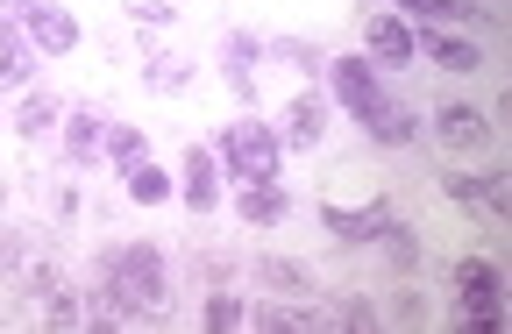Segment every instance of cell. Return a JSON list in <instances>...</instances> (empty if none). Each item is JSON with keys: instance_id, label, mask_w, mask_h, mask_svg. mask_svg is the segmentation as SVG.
Returning a JSON list of instances; mask_svg holds the SVG:
<instances>
[{"instance_id": "11", "label": "cell", "mask_w": 512, "mask_h": 334, "mask_svg": "<svg viewBox=\"0 0 512 334\" xmlns=\"http://www.w3.org/2000/svg\"><path fill=\"white\" fill-rule=\"evenodd\" d=\"M57 128H64V157H72V164H100L107 157V121L100 114L79 107V114H64Z\"/></svg>"}, {"instance_id": "8", "label": "cell", "mask_w": 512, "mask_h": 334, "mask_svg": "<svg viewBox=\"0 0 512 334\" xmlns=\"http://www.w3.org/2000/svg\"><path fill=\"white\" fill-rule=\"evenodd\" d=\"M278 136V150H313L320 136H328V100L320 93H299L292 107H285V128H271Z\"/></svg>"}, {"instance_id": "3", "label": "cell", "mask_w": 512, "mask_h": 334, "mask_svg": "<svg viewBox=\"0 0 512 334\" xmlns=\"http://www.w3.org/2000/svg\"><path fill=\"white\" fill-rule=\"evenodd\" d=\"M221 171L228 178H242V185H278V171H285V150H278V136H271V121H228V136H221Z\"/></svg>"}, {"instance_id": "18", "label": "cell", "mask_w": 512, "mask_h": 334, "mask_svg": "<svg viewBox=\"0 0 512 334\" xmlns=\"http://www.w3.org/2000/svg\"><path fill=\"white\" fill-rule=\"evenodd\" d=\"M256 278H264L271 292H306V285H313V271H306V263H292V256H256Z\"/></svg>"}, {"instance_id": "25", "label": "cell", "mask_w": 512, "mask_h": 334, "mask_svg": "<svg viewBox=\"0 0 512 334\" xmlns=\"http://www.w3.org/2000/svg\"><path fill=\"white\" fill-rule=\"evenodd\" d=\"M271 50H278V57H285V64H299V72H328V57H320V50H313V43H306V36H278V43H271Z\"/></svg>"}, {"instance_id": "10", "label": "cell", "mask_w": 512, "mask_h": 334, "mask_svg": "<svg viewBox=\"0 0 512 334\" xmlns=\"http://www.w3.org/2000/svg\"><path fill=\"white\" fill-rule=\"evenodd\" d=\"M498 271H491V263L484 256H470V263H456V306L463 313H498Z\"/></svg>"}, {"instance_id": "16", "label": "cell", "mask_w": 512, "mask_h": 334, "mask_svg": "<svg viewBox=\"0 0 512 334\" xmlns=\"http://www.w3.org/2000/svg\"><path fill=\"white\" fill-rule=\"evenodd\" d=\"M121 178H128V199H136V207H164V199H171V171L150 164V157L136 171H121Z\"/></svg>"}, {"instance_id": "15", "label": "cell", "mask_w": 512, "mask_h": 334, "mask_svg": "<svg viewBox=\"0 0 512 334\" xmlns=\"http://www.w3.org/2000/svg\"><path fill=\"white\" fill-rule=\"evenodd\" d=\"M29 285H36V299H43V320L79 327V299H72V285H64L57 271H29Z\"/></svg>"}, {"instance_id": "20", "label": "cell", "mask_w": 512, "mask_h": 334, "mask_svg": "<svg viewBox=\"0 0 512 334\" xmlns=\"http://www.w3.org/2000/svg\"><path fill=\"white\" fill-rule=\"evenodd\" d=\"M29 79V50H22V36L0 22V86H22Z\"/></svg>"}, {"instance_id": "30", "label": "cell", "mask_w": 512, "mask_h": 334, "mask_svg": "<svg viewBox=\"0 0 512 334\" xmlns=\"http://www.w3.org/2000/svg\"><path fill=\"white\" fill-rule=\"evenodd\" d=\"M0 8H8V15H29V8H36V0H0Z\"/></svg>"}, {"instance_id": "17", "label": "cell", "mask_w": 512, "mask_h": 334, "mask_svg": "<svg viewBox=\"0 0 512 334\" xmlns=\"http://www.w3.org/2000/svg\"><path fill=\"white\" fill-rule=\"evenodd\" d=\"M57 121H64V114H57V100H50V93H29V100L15 107V136H29V143H36V136H50Z\"/></svg>"}, {"instance_id": "22", "label": "cell", "mask_w": 512, "mask_h": 334, "mask_svg": "<svg viewBox=\"0 0 512 334\" xmlns=\"http://www.w3.org/2000/svg\"><path fill=\"white\" fill-rule=\"evenodd\" d=\"M477 207L498 214V221L512 214V178H505V171H484V178H477Z\"/></svg>"}, {"instance_id": "9", "label": "cell", "mask_w": 512, "mask_h": 334, "mask_svg": "<svg viewBox=\"0 0 512 334\" xmlns=\"http://www.w3.org/2000/svg\"><path fill=\"white\" fill-rule=\"evenodd\" d=\"M22 29H29V43L43 50V57H64V50H79V15H64V8H36L22 15Z\"/></svg>"}, {"instance_id": "21", "label": "cell", "mask_w": 512, "mask_h": 334, "mask_svg": "<svg viewBox=\"0 0 512 334\" xmlns=\"http://www.w3.org/2000/svg\"><path fill=\"white\" fill-rule=\"evenodd\" d=\"M377 242H384V263H392V271H413V263H420V242H413V228H399V221L384 228Z\"/></svg>"}, {"instance_id": "5", "label": "cell", "mask_w": 512, "mask_h": 334, "mask_svg": "<svg viewBox=\"0 0 512 334\" xmlns=\"http://www.w3.org/2000/svg\"><path fill=\"white\" fill-rule=\"evenodd\" d=\"M434 136H441L448 157H470V150L491 143V114H484V107H463V100H448V107L434 114Z\"/></svg>"}, {"instance_id": "1", "label": "cell", "mask_w": 512, "mask_h": 334, "mask_svg": "<svg viewBox=\"0 0 512 334\" xmlns=\"http://www.w3.org/2000/svg\"><path fill=\"white\" fill-rule=\"evenodd\" d=\"M328 86H335V100L370 128V143H384V150H406L413 136H420V121L384 93V79H377V64L370 57H328Z\"/></svg>"}, {"instance_id": "24", "label": "cell", "mask_w": 512, "mask_h": 334, "mask_svg": "<svg viewBox=\"0 0 512 334\" xmlns=\"http://www.w3.org/2000/svg\"><path fill=\"white\" fill-rule=\"evenodd\" d=\"M200 320H207V327H214V334H228V327H242V320H249V313H242V299H235V292H214V299H207V313H200Z\"/></svg>"}, {"instance_id": "6", "label": "cell", "mask_w": 512, "mask_h": 334, "mask_svg": "<svg viewBox=\"0 0 512 334\" xmlns=\"http://www.w3.org/2000/svg\"><path fill=\"white\" fill-rule=\"evenodd\" d=\"M178 199L192 214H214L221 207V157L214 150H185L178 157Z\"/></svg>"}, {"instance_id": "29", "label": "cell", "mask_w": 512, "mask_h": 334, "mask_svg": "<svg viewBox=\"0 0 512 334\" xmlns=\"http://www.w3.org/2000/svg\"><path fill=\"white\" fill-rule=\"evenodd\" d=\"M441 192H448V199H463V207H477V178H463V171H448Z\"/></svg>"}, {"instance_id": "31", "label": "cell", "mask_w": 512, "mask_h": 334, "mask_svg": "<svg viewBox=\"0 0 512 334\" xmlns=\"http://www.w3.org/2000/svg\"><path fill=\"white\" fill-rule=\"evenodd\" d=\"M0 199H8V185H0Z\"/></svg>"}, {"instance_id": "27", "label": "cell", "mask_w": 512, "mask_h": 334, "mask_svg": "<svg viewBox=\"0 0 512 334\" xmlns=\"http://www.w3.org/2000/svg\"><path fill=\"white\" fill-rule=\"evenodd\" d=\"M342 327H349V334H370V327H377V306H370V299H342Z\"/></svg>"}, {"instance_id": "12", "label": "cell", "mask_w": 512, "mask_h": 334, "mask_svg": "<svg viewBox=\"0 0 512 334\" xmlns=\"http://www.w3.org/2000/svg\"><path fill=\"white\" fill-rule=\"evenodd\" d=\"M413 50H427L441 72H477L484 64V50L470 43V36H448V29H427V36H413Z\"/></svg>"}, {"instance_id": "4", "label": "cell", "mask_w": 512, "mask_h": 334, "mask_svg": "<svg viewBox=\"0 0 512 334\" xmlns=\"http://www.w3.org/2000/svg\"><path fill=\"white\" fill-rule=\"evenodd\" d=\"M320 228H328L335 242H377L384 228H392V199H363V207L328 199V207H320Z\"/></svg>"}, {"instance_id": "26", "label": "cell", "mask_w": 512, "mask_h": 334, "mask_svg": "<svg viewBox=\"0 0 512 334\" xmlns=\"http://www.w3.org/2000/svg\"><path fill=\"white\" fill-rule=\"evenodd\" d=\"M150 86H157V93H178V86H185V64H178V57H150Z\"/></svg>"}, {"instance_id": "28", "label": "cell", "mask_w": 512, "mask_h": 334, "mask_svg": "<svg viewBox=\"0 0 512 334\" xmlns=\"http://www.w3.org/2000/svg\"><path fill=\"white\" fill-rule=\"evenodd\" d=\"M0 278H22V242H15V228H0Z\"/></svg>"}, {"instance_id": "19", "label": "cell", "mask_w": 512, "mask_h": 334, "mask_svg": "<svg viewBox=\"0 0 512 334\" xmlns=\"http://www.w3.org/2000/svg\"><path fill=\"white\" fill-rule=\"evenodd\" d=\"M392 8H413V15H427V22H484L477 0H392Z\"/></svg>"}, {"instance_id": "23", "label": "cell", "mask_w": 512, "mask_h": 334, "mask_svg": "<svg viewBox=\"0 0 512 334\" xmlns=\"http://www.w3.org/2000/svg\"><path fill=\"white\" fill-rule=\"evenodd\" d=\"M107 157H114L121 171H136V164H143V128H107Z\"/></svg>"}, {"instance_id": "13", "label": "cell", "mask_w": 512, "mask_h": 334, "mask_svg": "<svg viewBox=\"0 0 512 334\" xmlns=\"http://www.w3.org/2000/svg\"><path fill=\"white\" fill-rule=\"evenodd\" d=\"M235 214H242L249 228H285L292 199H285L278 185H242V192H235Z\"/></svg>"}, {"instance_id": "7", "label": "cell", "mask_w": 512, "mask_h": 334, "mask_svg": "<svg viewBox=\"0 0 512 334\" xmlns=\"http://www.w3.org/2000/svg\"><path fill=\"white\" fill-rule=\"evenodd\" d=\"M363 50H370L377 72H399V64H413V29H406V15H370Z\"/></svg>"}, {"instance_id": "2", "label": "cell", "mask_w": 512, "mask_h": 334, "mask_svg": "<svg viewBox=\"0 0 512 334\" xmlns=\"http://www.w3.org/2000/svg\"><path fill=\"white\" fill-rule=\"evenodd\" d=\"M100 292H107V320H157L164 313V292H171V271L150 242H128V249H107L100 256Z\"/></svg>"}, {"instance_id": "14", "label": "cell", "mask_w": 512, "mask_h": 334, "mask_svg": "<svg viewBox=\"0 0 512 334\" xmlns=\"http://www.w3.org/2000/svg\"><path fill=\"white\" fill-rule=\"evenodd\" d=\"M256 57H264V43H256L249 29H228L221 64H228V79H235V93H242V100H256Z\"/></svg>"}]
</instances>
